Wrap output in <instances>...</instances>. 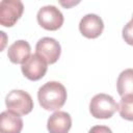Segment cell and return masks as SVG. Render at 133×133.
Masks as SVG:
<instances>
[{"instance_id":"1","label":"cell","mask_w":133,"mask_h":133,"mask_svg":"<svg viewBox=\"0 0 133 133\" xmlns=\"http://www.w3.org/2000/svg\"><path fill=\"white\" fill-rule=\"evenodd\" d=\"M66 89L57 81L46 82L38 88L37 100L42 108L48 111H55L61 108L66 101Z\"/></svg>"},{"instance_id":"2","label":"cell","mask_w":133,"mask_h":133,"mask_svg":"<svg viewBox=\"0 0 133 133\" xmlns=\"http://www.w3.org/2000/svg\"><path fill=\"white\" fill-rule=\"evenodd\" d=\"M117 110L118 104L107 94H98L94 96L89 102V112L95 118H110Z\"/></svg>"},{"instance_id":"3","label":"cell","mask_w":133,"mask_h":133,"mask_svg":"<svg viewBox=\"0 0 133 133\" xmlns=\"http://www.w3.org/2000/svg\"><path fill=\"white\" fill-rule=\"evenodd\" d=\"M7 110L19 115H26L33 109V100L31 96L22 89H12L5 97Z\"/></svg>"},{"instance_id":"4","label":"cell","mask_w":133,"mask_h":133,"mask_svg":"<svg viewBox=\"0 0 133 133\" xmlns=\"http://www.w3.org/2000/svg\"><path fill=\"white\" fill-rule=\"evenodd\" d=\"M37 23L46 30H58L64 21L62 12L54 5H46L38 9L36 15Z\"/></svg>"},{"instance_id":"5","label":"cell","mask_w":133,"mask_h":133,"mask_svg":"<svg viewBox=\"0 0 133 133\" xmlns=\"http://www.w3.org/2000/svg\"><path fill=\"white\" fill-rule=\"evenodd\" d=\"M24 5L20 0H2L0 2V24L4 27H12L21 18Z\"/></svg>"},{"instance_id":"6","label":"cell","mask_w":133,"mask_h":133,"mask_svg":"<svg viewBox=\"0 0 133 133\" xmlns=\"http://www.w3.org/2000/svg\"><path fill=\"white\" fill-rule=\"evenodd\" d=\"M35 52L48 64H53L60 57L61 47H60V44L55 38L46 36L41 38L36 43Z\"/></svg>"},{"instance_id":"7","label":"cell","mask_w":133,"mask_h":133,"mask_svg":"<svg viewBox=\"0 0 133 133\" xmlns=\"http://www.w3.org/2000/svg\"><path fill=\"white\" fill-rule=\"evenodd\" d=\"M47 64L48 63L35 53L31 54V56L22 64L21 71L27 79L31 81H37L46 75L48 70Z\"/></svg>"},{"instance_id":"8","label":"cell","mask_w":133,"mask_h":133,"mask_svg":"<svg viewBox=\"0 0 133 133\" xmlns=\"http://www.w3.org/2000/svg\"><path fill=\"white\" fill-rule=\"evenodd\" d=\"M79 30L86 38H97L104 30L103 20L96 14H87L80 20Z\"/></svg>"},{"instance_id":"9","label":"cell","mask_w":133,"mask_h":133,"mask_svg":"<svg viewBox=\"0 0 133 133\" xmlns=\"http://www.w3.org/2000/svg\"><path fill=\"white\" fill-rule=\"evenodd\" d=\"M72 127V117L65 111H55L49 116L47 129L49 133H69Z\"/></svg>"},{"instance_id":"10","label":"cell","mask_w":133,"mask_h":133,"mask_svg":"<svg viewBox=\"0 0 133 133\" xmlns=\"http://www.w3.org/2000/svg\"><path fill=\"white\" fill-rule=\"evenodd\" d=\"M31 56V47L28 42L19 39L11 44L7 50L8 59L16 64H23Z\"/></svg>"},{"instance_id":"11","label":"cell","mask_w":133,"mask_h":133,"mask_svg":"<svg viewBox=\"0 0 133 133\" xmlns=\"http://www.w3.org/2000/svg\"><path fill=\"white\" fill-rule=\"evenodd\" d=\"M23 129L22 117L9 110L1 112L0 115V133H21Z\"/></svg>"},{"instance_id":"12","label":"cell","mask_w":133,"mask_h":133,"mask_svg":"<svg viewBox=\"0 0 133 133\" xmlns=\"http://www.w3.org/2000/svg\"><path fill=\"white\" fill-rule=\"evenodd\" d=\"M116 87L121 98L133 97V69H126L121 72L117 77Z\"/></svg>"},{"instance_id":"13","label":"cell","mask_w":133,"mask_h":133,"mask_svg":"<svg viewBox=\"0 0 133 133\" xmlns=\"http://www.w3.org/2000/svg\"><path fill=\"white\" fill-rule=\"evenodd\" d=\"M119 115L127 121H133V97L122 98L118 104Z\"/></svg>"},{"instance_id":"14","label":"cell","mask_w":133,"mask_h":133,"mask_svg":"<svg viewBox=\"0 0 133 133\" xmlns=\"http://www.w3.org/2000/svg\"><path fill=\"white\" fill-rule=\"evenodd\" d=\"M122 35H123V38L124 41L130 45V46H133V19H131L123 28V31H122Z\"/></svg>"},{"instance_id":"15","label":"cell","mask_w":133,"mask_h":133,"mask_svg":"<svg viewBox=\"0 0 133 133\" xmlns=\"http://www.w3.org/2000/svg\"><path fill=\"white\" fill-rule=\"evenodd\" d=\"M88 133H112L111 129L107 126H94L89 129Z\"/></svg>"},{"instance_id":"16","label":"cell","mask_w":133,"mask_h":133,"mask_svg":"<svg viewBox=\"0 0 133 133\" xmlns=\"http://www.w3.org/2000/svg\"><path fill=\"white\" fill-rule=\"evenodd\" d=\"M132 19H133V16H132Z\"/></svg>"}]
</instances>
